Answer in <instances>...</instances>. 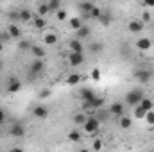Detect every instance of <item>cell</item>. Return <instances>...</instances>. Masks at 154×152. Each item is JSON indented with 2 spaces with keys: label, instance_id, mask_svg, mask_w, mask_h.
Here are the masks:
<instances>
[{
  "label": "cell",
  "instance_id": "obj_1",
  "mask_svg": "<svg viewBox=\"0 0 154 152\" xmlns=\"http://www.w3.org/2000/svg\"><path fill=\"white\" fill-rule=\"evenodd\" d=\"M143 99H145L143 90H142V88H134V90H131V91L125 93L124 104H125V108H136V106H140V102H142Z\"/></svg>",
  "mask_w": 154,
  "mask_h": 152
},
{
  "label": "cell",
  "instance_id": "obj_2",
  "mask_svg": "<svg viewBox=\"0 0 154 152\" xmlns=\"http://www.w3.org/2000/svg\"><path fill=\"white\" fill-rule=\"evenodd\" d=\"M154 72L152 70H149V68H138V70H134V74H133V77L140 82V84H147L151 79H152Z\"/></svg>",
  "mask_w": 154,
  "mask_h": 152
},
{
  "label": "cell",
  "instance_id": "obj_3",
  "mask_svg": "<svg viewBox=\"0 0 154 152\" xmlns=\"http://www.w3.org/2000/svg\"><path fill=\"white\" fill-rule=\"evenodd\" d=\"M108 113L109 116H116V118H120V116H124L125 113V104L124 102H113V104H109V108H108Z\"/></svg>",
  "mask_w": 154,
  "mask_h": 152
},
{
  "label": "cell",
  "instance_id": "obj_4",
  "mask_svg": "<svg viewBox=\"0 0 154 152\" xmlns=\"http://www.w3.org/2000/svg\"><path fill=\"white\" fill-rule=\"evenodd\" d=\"M20 90H22V81L16 77H9L5 82V91L7 93H18Z\"/></svg>",
  "mask_w": 154,
  "mask_h": 152
},
{
  "label": "cell",
  "instance_id": "obj_5",
  "mask_svg": "<svg viewBox=\"0 0 154 152\" xmlns=\"http://www.w3.org/2000/svg\"><path fill=\"white\" fill-rule=\"evenodd\" d=\"M82 127H84V131H86L88 134H95V132L99 131V127H100V122H99L95 116H88V120H86V123H84Z\"/></svg>",
  "mask_w": 154,
  "mask_h": 152
},
{
  "label": "cell",
  "instance_id": "obj_6",
  "mask_svg": "<svg viewBox=\"0 0 154 152\" xmlns=\"http://www.w3.org/2000/svg\"><path fill=\"white\" fill-rule=\"evenodd\" d=\"M7 132L13 136V138H23L25 136V127L22 125V123H18V122H14V123H11L9 125V129H7Z\"/></svg>",
  "mask_w": 154,
  "mask_h": 152
},
{
  "label": "cell",
  "instance_id": "obj_7",
  "mask_svg": "<svg viewBox=\"0 0 154 152\" xmlns=\"http://www.w3.org/2000/svg\"><path fill=\"white\" fill-rule=\"evenodd\" d=\"M43 72H45V63H43V59H32V63H31V66H29V74L39 77Z\"/></svg>",
  "mask_w": 154,
  "mask_h": 152
},
{
  "label": "cell",
  "instance_id": "obj_8",
  "mask_svg": "<svg viewBox=\"0 0 154 152\" xmlns=\"http://www.w3.org/2000/svg\"><path fill=\"white\" fill-rule=\"evenodd\" d=\"M95 97H97V93H95L91 88H81V90H79V99H81L82 102H91Z\"/></svg>",
  "mask_w": 154,
  "mask_h": 152
},
{
  "label": "cell",
  "instance_id": "obj_9",
  "mask_svg": "<svg viewBox=\"0 0 154 152\" xmlns=\"http://www.w3.org/2000/svg\"><path fill=\"white\" fill-rule=\"evenodd\" d=\"M93 7H95L93 2H79V4H77V9H79V13H81V18L88 16V14L91 13Z\"/></svg>",
  "mask_w": 154,
  "mask_h": 152
},
{
  "label": "cell",
  "instance_id": "obj_10",
  "mask_svg": "<svg viewBox=\"0 0 154 152\" xmlns=\"http://www.w3.org/2000/svg\"><path fill=\"white\" fill-rule=\"evenodd\" d=\"M84 61H86L84 54H75V52H70V54H68V63H70L72 66H81Z\"/></svg>",
  "mask_w": 154,
  "mask_h": 152
},
{
  "label": "cell",
  "instance_id": "obj_11",
  "mask_svg": "<svg viewBox=\"0 0 154 152\" xmlns=\"http://www.w3.org/2000/svg\"><path fill=\"white\" fill-rule=\"evenodd\" d=\"M32 114H34L36 118H47V116L50 114V109H48L45 104H38V106H34V109H32Z\"/></svg>",
  "mask_w": 154,
  "mask_h": 152
},
{
  "label": "cell",
  "instance_id": "obj_12",
  "mask_svg": "<svg viewBox=\"0 0 154 152\" xmlns=\"http://www.w3.org/2000/svg\"><path fill=\"white\" fill-rule=\"evenodd\" d=\"M5 31L9 32V36H11L13 39H20V38H22V29H20V25H18V23H9Z\"/></svg>",
  "mask_w": 154,
  "mask_h": 152
},
{
  "label": "cell",
  "instance_id": "obj_13",
  "mask_svg": "<svg viewBox=\"0 0 154 152\" xmlns=\"http://www.w3.org/2000/svg\"><path fill=\"white\" fill-rule=\"evenodd\" d=\"M90 34H91V27L90 25H82L79 31H75V39H79V41H82V39H86V38H90Z\"/></svg>",
  "mask_w": 154,
  "mask_h": 152
},
{
  "label": "cell",
  "instance_id": "obj_14",
  "mask_svg": "<svg viewBox=\"0 0 154 152\" xmlns=\"http://www.w3.org/2000/svg\"><path fill=\"white\" fill-rule=\"evenodd\" d=\"M134 47L138 48V50H142V52H145V50H149L151 47H152V41L149 38H140L134 41Z\"/></svg>",
  "mask_w": 154,
  "mask_h": 152
},
{
  "label": "cell",
  "instance_id": "obj_15",
  "mask_svg": "<svg viewBox=\"0 0 154 152\" xmlns=\"http://www.w3.org/2000/svg\"><path fill=\"white\" fill-rule=\"evenodd\" d=\"M127 29H129V32H133V34H140V32L143 31V23H142V20H131L129 25H127Z\"/></svg>",
  "mask_w": 154,
  "mask_h": 152
},
{
  "label": "cell",
  "instance_id": "obj_16",
  "mask_svg": "<svg viewBox=\"0 0 154 152\" xmlns=\"http://www.w3.org/2000/svg\"><path fill=\"white\" fill-rule=\"evenodd\" d=\"M68 47H70V52H75V54H84V45L79 41V39H70L68 41Z\"/></svg>",
  "mask_w": 154,
  "mask_h": 152
},
{
  "label": "cell",
  "instance_id": "obj_17",
  "mask_svg": "<svg viewBox=\"0 0 154 152\" xmlns=\"http://www.w3.org/2000/svg\"><path fill=\"white\" fill-rule=\"evenodd\" d=\"M38 14L36 13H32L31 9H20V22H31V20H34Z\"/></svg>",
  "mask_w": 154,
  "mask_h": 152
},
{
  "label": "cell",
  "instance_id": "obj_18",
  "mask_svg": "<svg viewBox=\"0 0 154 152\" xmlns=\"http://www.w3.org/2000/svg\"><path fill=\"white\" fill-rule=\"evenodd\" d=\"M68 25H70V29H74V31H79V29L84 25V20H82L81 16H72V18L68 20Z\"/></svg>",
  "mask_w": 154,
  "mask_h": 152
},
{
  "label": "cell",
  "instance_id": "obj_19",
  "mask_svg": "<svg viewBox=\"0 0 154 152\" xmlns=\"http://www.w3.org/2000/svg\"><path fill=\"white\" fill-rule=\"evenodd\" d=\"M88 50H90L91 54H100V52L104 50V43L99 41V39H97V41H91L90 47H88Z\"/></svg>",
  "mask_w": 154,
  "mask_h": 152
},
{
  "label": "cell",
  "instance_id": "obj_20",
  "mask_svg": "<svg viewBox=\"0 0 154 152\" xmlns=\"http://www.w3.org/2000/svg\"><path fill=\"white\" fill-rule=\"evenodd\" d=\"M31 54L34 56V59H43L45 57V48L43 47H39V45H32V48H31Z\"/></svg>",
  "mask_w": 154,
  "mask_h": 152
},
{
  "label": "cell",
  "instance_id": "obj_21",
  "mask_svg": "<svg viewBox=\"0 0 154 152\" xmlns=\"http://www.w3.org/2000/svg\"><path fill=\"white\" fill-rule=\"evenodd\" d=\"M90 116H95L99 122H106V120L109 118V113H108V109H104V108H102V109H99V111H93Z\"/></svg>",
  "mask_w": 154,
  "mask_h": 152
},
{
  "label": "cell",
  "instance_id": "obj_22",
  "mask_svg": "<svg viewBox=\"0 0 154 152\" xmlns=\"http://www.w3.org/2000/svg\"><path fill=\"white\" fill-rule=\"evenodd\" d=\"M111 20H113V16H111V14H109L108 11H106V13L102 11V14H100V18H99L97 22H99L100 25H104V27H109V25H111Z\"/></svg>",
  "mask_w": 154,
  "mask_h": 152
},
{
  "label": "cell",
  "instance_id": "obj_23",
  "mask_svg": "<svg viewBox=\"0 0 154 152\" xmlns=\"http://www.w3.org/2000/svg\"><path fill=\"white\" fill-rule=\"evenodd\" d=\"M100 14H102V9H100L99 5H95V7L91 9V13H90L88 16H84L82 20H88V18H91V20H99V18H100Z\"/></svg>",
  "mask_w": 154,
  "mask_h": 152
},
{
  "label": "cell",
  "instance_id": "obj_24",
  "mask_svg": "<svg viewBox=\"0 0 154 152\" xmlns=\"http://www.w3.org/2000/svg\"><path fill=\"white\" fill-rule=\"evenodd\" d=\"M72 120H74V123H75V125H84V123H86V120H88V114H86V113H75Z\"/></svg>",
  "mask_w": 154,
  "mask_h": 152
},
{
  "label": "cell",
  "instance_id": "obj_25",
  "mask_svg": "<svg viewBox=\"0 0 154 152\" xmlns=\"http://www.w3.org/2000/svg\"><path fill=\"white\" fill-rule=\"evenodd\" d=\"M32 45H34V43H32V41H29V39H20V43H18V48H20L22 52H27V50L31 52Z\"/></svg>",
  "mask_w": 154,
  "mask_h": 152
},
{
  "label": "cell",
  "instance_id": "obj_26",
  "mask_svg": "<svg viewBox=\"0 0 154 152\" xmlns=\"http://www.w3.org/2000/svg\"><path fill=\"white\" fill-rule=\"evenodd\" d=\"M131 123H133V122H131V118H129L127 114H124V116L118 118V125H120V129H129Z\"/></svg>",
  "mask_w": 154,
  "mask_h": 152
},
{
  "label": "cell",
  "instance_id": "obj_27",
  "mask_svg": "<svg viewBox=\"0 0 154 152\" xmlns=\"http://www.w3.org/2000/svg\"><path fill=\"white\" fill-rule=\"evenodd\" d=\"M47 5H48V11L52 13H57V11H61V2L59 0H50V2H47Z\"/></svg>",
  "mask_w": 154,
  "mask_h": 152
},
{
  "label": "cell",
  "instance_id": "obj_28",
  "mask_svg": "<svg viewBox=\"0 0 154 152\" xmlns=\"http://www.w3.org/2000/svg\"><path fill=\"white\" fill-rule=\"evenodd\" d=\"M68 140H70V141H74V143H79V141L82 140V136H81V132H79L77 129H74V131H70V132H68Z\"/></svg>",
  "mask_w": 154,
  "mask_h": 152
},
{
  "label": "cell",
  "instance_id": "obj_29",
  "mask_svg": "<svg viewBox=\"0 0 154 152\" xmlns=\"http://www.w3.org/2000/svg\"><path fill=\"white\" fill-rule=\"evenodd\" d=\"M140 106H142V108H143V109H145V111L149 113V111H152V108H154V102L151 100V99H149V97H145V99H143V100L140 102Z\"/></svg>",
  "mask_w": 154,
  "mask_h": 152
},
{
  "label": "cell",
  "instance_id": "obj_30",
  "mask_svg": "<svg viewBox=\"0 0 154 152\" xmlns=\"http://www.w3.org/2000/svg\"><path fill=\"white\" fill-rule=\"evenodd\" d=\"M120 54H122V56H124L125 59H129V57H131V47H129V45H127L125 41H124V43L120 45Z\"/></svg>",
  "mask_w": 154,
  "mask_h": 152
},
{
  "label": "cell",
  "instance_id": "obj_31",
  "mask_svg": "<svg viewBox=\"0 0 154 152\" xmlns=\"http://www.w3.org/2000/svg\"><path fill=\"white\" fill-rule=\"evenodd\" d=\"M43 39H45L47 45H56V43H57V34H54V32H47Z\"/></svg>",
  "mask_w": 154,
  "mask_h": 152
},
{
  "label": "cell",
  "instance_id": "obj_32",
  "mask_svg": "<svg viewBox=\"0 0 154 152\" xmlns=\"http://www.w3.org/2000/svg\"><path fill=\"white\" fill-rule=\"evenodd\" d=\"M7 18L11 20V23H18L20 25V11H11L7 14Z\"/></svg>",
  "mask_w": 154,
  "mask_h": 152
},
{
  "label": "cell",
  "instance_id": "obj_33",
  "mask_svg": "<svg viewBox=\"0 0 154 152\" xmlns=\"http://www.w3.org/2000/svg\"><path fill=\"white\" fill-rule=\"evenodd\" d=\"M79 82H81V75L79 74H70L66 77V84H70V86L72 84H79Z\"/></svg>",
  "mask_w": 154,
  "mask_h": 152
},
{
  "label": "cell",
  "instance_id": "obj_34",
  "mask_svg": "<svg viewBox=\"0 0 154 152\" xmlns=\"http://www.w3.org/2000/svg\"><path fill=\"white\" fill-rule=\"evenodd\" d=\"M133 111H134V118H145V114H147V111H145L142 106L133 108Z\"/></svg>",
  "mask_w": 154,
  "mask_h": 152
},
{
  "label": "cell",
  "instance_id": "obj_35",
  "mask_svg": "<svg viewBox=\"0 0 154 152\" xmlns=\"http://www.w3.org/2000/svg\"><path fill=\"white\" fill-rule=\"evenodd\" d=\"M48 13H50V11H48V5H47V4H39V5H38V13H36L38 16L43 18V16H45V14H48Z\"/></svg>",
  "mask_w": 154,
  "mask_h": 152
},
{
  "label": "cell",
  "instance_id": "obj_36",
  "mask_svg": "<svg viewBox=\"0 0 154 152\" xmlns=\"http://www.w3.org/2000/svg\"><path fill=\"white\" fill-rule=\"evenodd\" d=\"M102 147H104V145H102V140H93V141H91V150L93 152H100Z\"/></svg>",
  "mask_w": 154,
  "mask_h": 152
},
{
  "label": "cell",
  "instance_id": "obj_37",
  "mask_svg": "<svg viewBox=\"0 0 154 152\" xmlns=\"http://www.w3.org/2000/svg\"><path fill=\"white\" fill-rule=\"evenodd\" d=\"M50 95H52V90H50V88H43V90L39 91L38 97H39V100H45V99H48Z\"/></svg>",
  "mask_w": 154,
  "mask_h": 152
},
{
  "label": "cell",
  "instance_id": "obj_38",
  "mask_svg": "<svg viewBox=\"0 0 154 152\" xmlns=\"http://www.w3.org/2000/svg\"><path fill=\"white\" fill-rule=\"evenodd\" d=\"M32 22H34V27H36V29H43V27L47 25V22H45V18H41V16H36V18H34Z\"/></svg>",
  "mask_w": 154,
  "mask_h": 152
},
{
  "label": "cell",
  "instance_id": "obj_39",
  "mask_svg": "<svg viewBox=\"0 0 154 152\" xmlns=\"http://www.w3.org/2000/svg\"><path fill=\"white\" fill-rule=\"evenodd\" d=\"M56 18H57L59 22H63V20H66V18H68V13H66L65 9H61V11H57V13H56Z\"/></svg>",
  "mask_w": 154,
  "mask_h": 152
},
{
  "label": "cell",
  "instance_id": "obj_40",
  "mask_svg": "<svg viewBox=\"0 0 154 152\" xmlns=\"http://www.w3.org/2000/svg\"><path fill=\"white\" fill-rule=\"evenodd\" d=\"M151 20H152V14H151V13H149V11H145V13H143V14H142V23H143V25H145V23H149V22H151Z\"/></svg>",
  "mask_w": 154,
  "mask_h": 152
},
{
  "label": "cell",
  "instance_id": "obj_41",
  "mask_svg": "<svg viewBox=\"0 0 154 152\" xmlns=\"http://www.w3.org/2000/svg\"><path fill=\"white\" fill-rule=\"evenodd\" d=\"M145 122H147L151 127H154V111H149V113L145 114Z\"/></svg>",
  "mask_w": 154,
  "mask_h": 152
},
{
  "label": "cell",
  "instance_id": "obj_42",
  "mask_svg": "<svg viewBox=\"0 0 154 152\" xmlns=\"http://www.w3.org/2000/svg\"><path fill=\"white\" fill-rule=\"evenodd\" d=\"M9 39H13V38L9 36V32H7V31H4V32H0V41H2L4 45H5V43H7Z\"/></svg>",
  "mask_w": 154,
  "mask_h": 152
},
{
  "label": "cell",
  "instance_id": "obj_43",
  "mask_svg": "<svg viewBox=\"0 0 154 152\" xmlns=\"http://www.w3.org/2000/svg\"><path fill=\"white\" fill-rule=\"evenodd\" d=\"M5 116H7V114H5V109H4V108H0V125L5 122Z\"/></svg>",
  "mask_w": 154,
  "mask_h": 152
},
{
  "label": "cell",
  "instance_id": "obj_44",
  "mask_svg": "<svg viewBox=\"0 0 154 152\" xmlns=\"http://www.w3.org/2000/svg\"><path fill=\"white\" fill-rule=\"evenodd\" d=\"M91 77H93V81H99V79H100V70L95 68V70L91 72Z\"/></svg>",
  "mask_w": 154,
  "mask_h": 152
},
{
  "label": "cell",
  "instance_id": "obj_45",
  "mask_svg": "<svg viewBox=\"0 0 154 152\" xmlns=\"http://www.w3.org/2000/svg\"><path fill=\"white\" fill-rule=\"evenodd\" d=\"M9 152H23V149H22V147H13Z\"/></svg>",
  "mask_w": 154,
  "mask_h": 152
},
{
  "label": "cell",
  "instance_id": "obj_46",
  "mask_svg": "<svg viewBox=\"0 0 154 152\" xmlns=\"http://www.w3.org/2000/svg\"><path fill=\"white\" fill-rule=\"evenodd\" d=\"M143 4H145V7H154V2H149V0L143 2Z\"/></svg>",
  "mask_w": 154,
  "mask_h": 152
},
{
  "label": "cell",
  "instance_id": "obj_47",
  "mask_svg": "<svg viewBox=\"0 0 154 152\" xmlns=\"http://www.w3.org/2000/svg\"><path fill=\"white\" fill-rule=\"evenodd\" d=\"M4 47H5V45H4V43H2V41H0V54H2V52H4Z\"/></svg>",
  "mask_w": 154,
  "mask_h": 152
},
{
  "label": "cell",
  "instance_id": "obj_48",
  "mask_svg": "<svg viewBox=\"0 0 154 152\" xmlns=\"http://www.w3.org/2000/svg\"><path fill=\"white\" fill-rule=\"evenodd\" d=\"M79 152H90V150H88V149H81Z\"/></svg>",
  "mask_w": 154,
  "mask_h": 152
},
{
  "label": "cell",
  "instance_id": "obj_49",
  "mask_svg": "<svg viewBox=\"0 0 154 152\" xmlns=\"http://www.w3.org/2000/svg\"><path fill=\"white\" fill-rule=\"evenodd\" d=\"M0 72H2V61H0Z\"/></svg>",
  "mask_w": 154,
  "mask_h": 152
},
{
  "label": "cell",
  "instance_id": "obj_50",
  "mask_svg": "<svg viewBox=\"0 0 154 152\" xmlns=\"http://www.w3.org/2000/svg\"><path fill=\"white\" fill-rule=\"evenodd\" d=\"M0 134H2V125H0Z\"/></svg>",
  "mask_w": 154,
  "mask_h": 152
},
{
  "label": "cell",
  "instance_id": "obj_51",
  "mask_svg": "<svg viewBox=\"0 0 154 152\" xmlns=\"http://www.w3.org/2000/svg\"><path fill=\"white\" fill-rule=\"evenodd\" d=\"M149 152H154V150H149Z\"/></svg>",
  "mask_w": 154,
  "mask_h": 152
}]
</instances>
